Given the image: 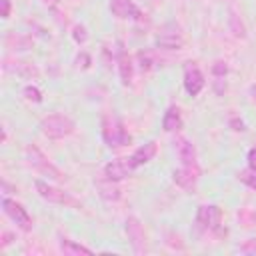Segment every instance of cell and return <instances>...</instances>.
Listing matches in <instances>:
<instances>
[{"label": "cell", "instance_id": "obj_4", "mask_svg": "<svg viewBox=\"0 0 256 256\" xmlns=\"http://www.w3.org/2000/svg\"><path fill=\"white\" fill-rule=\"evenodd\" d=\"M198 232H218L222 226V208L216 204H200L194 216Z\"/></svg>", "mask_w": 256, "mask_h": 256}, {"label": "cell", "instance_id": "obj_25", "mask_svg": "<svg viewBox=\"0 0 256 256\" xmlns=\"http://www.w3.org/2000/svg\"><path fill=\"white\" fill-rule=\"evenodd\" d=\"M74 62H76V66H78V68L86 70V68H90V64H92V58H90V54H86V52H78Z\"/></svg>", "mask_w": 256, "mask_h": 256}, {"label": "cell", "instance_id": "obj_26", "mask_svg": "<svg viewBox=\"0 0 256 256\" xmlns=\"http://www.w3.org/2000/svg\"><path fill=\"white\" fill-rule=\"evenodd\" d=\"M238 250H240V252H244V254H256V238L246 240L242 246H238Z\"/></svg>", "mask_w": 256, "mask_h": 256}, {"label": "cell", "instance_id": "obj_30", "mask_svg": "<svg viewBox=\"0 0 256 256\" xmlns=\"http://www.w3.org/2000/svg\"><path fill=\"white\" fill-rule=\"evenodd\" d=\"M10 242H12V234L4 230V232H2V244H0V246H2V248H6Z\"/></svg>", "mask_w": 256, "mask_h": 256}, {"label": "cell", "instance_id": "obj_17", "mask_svg": "<svg viewBox=\"0 0 256 256\" xmlns=\"http://www.w3.org/2000/svg\"><path fill=\"white\" fill-rule=\"evenodd\" d=\"M162 128L166 132H176L182 128V116H180V108L178 106H168L164 116H162Z\"/></svg>", "mask_w": 256, "mask_h": 256}, {"label": "cell", "instance_id": "obj_28", "mask_svg": "<svg viewBox=\"0 0 256 256\" xmlns=\"http://www.w3.org/2000/svg\"><path fill=\"white\" fill-rule=\"evenodd\" d=\"M10 10H12V2L10 0H0V16L4 20L10 18Z\"/></svg>", "mask_w": 256, "mask_h": 256}, {"label": "cell", "instance_id": "obj_2", "mask_svg": "<svg viewBox=\"0 0 256 256\" xmlns=\"http://www.w3.org/2000/svg\"><path fill=\"white\" fill-rule=\"evenodd\" d=\"M24 158H26V162H28L36 172H40L42 176H46V178H50V180L62 182V180L66 178V176L62 174V170L56 168V166L46 158V154H44L38 146H34V144H28V146L24 148Z\"/></svg>", "mask_w": 256, "mask_h": 256}, {"label": "cell", "instance_id": "obj_8", "mask_svg": "<svg viewBox=\"0 0 256 256\" xmlns=\"http://www.w3.org/2000/svg\"><path fill=\"white\" fill-rule=\"evenodd\" d=\"M182 84H184V90L190 96H198L202 92L206 80H204V74H202V70L198 68L196 62H186L184 64V80H182Z\"/></svg>", "mask_w": 256, "mask_h": 256}, {"label": "cell", "instance_id": "obj_5", "mask_svg": "<svg viewBox=\"0 0 256 256\" xmlns=\"http://www.w3.org/2000/svg\"><path fill=\"white\" fill-rule=\"evenodd\" d=\"M34 188L38 192V196L46 202H52V204H62V206H70V208H82V204L68 192H64L62 188L58 186H52L48 184L46 180H36L34 182Z\"/></svg>", "mask_w": 256, "mask_h": 256}, {"label": "cell", "instance_id": "obj_16", "mask_svg": "<svg viewBox=\"0 0 256 256\" xmlns=\"http://www.w3.org/2000/svg\"><path fill=\"white\" fill-rule=\"evenodd\" d=\"M96 188H98L100 196H102L106 202H116V200H120V188H118L116 180H110V178L104 176L102 180L96 182Z\"/></svg>", "mask_w": 256, "mask_h": 256}, {"label": "cell", "instance_id": "obj_22", "mask_svg": "<svg viewBox=\"0 0 256 256\" xmlns=\"http://www.w3.org/2000/svg\"><path fill=\"white\" fill-rule=\"evenodd\" d=\"M230 28L234 32L236 38H246V30H244V24L238 22V16L234 12H230Z\"/></svg>", "mask_w": 256, "mask_h": 256}, {"label": "cell", "instance_id": "obj_19", "mask_svg": "<svg viewBox=\"0 0 256 256\" xmlns=\"http://www.w3.org/2000/svg\"><path fill=\"white\" fill-rule=\"evenodd\" d=\"M238 180L242 182V184H246V186H250V188H254L256 190V168H246V170H242V172H238Z\"/></svg>", "mask_w": 256, "mask_h": 256}, {"label": "cell", "instance_id": "obj_18", "mask_svg": "<svg viewBox=\"0 0 256 256\" xmlns=\"http://www.w3.org/2000/svg\"><path fill=\"white\" fill-rule=\"evenodd\" d=\"M60 250L66 254V256H78V254H92L90 248L70 240V238H60Z\"/></svg>", "mask_w": 256, "mask_h": 256}, {"label": "cell", "instance_id": "obj_13", "mask_svg": "<svg viewBox=\"0 0 256 256\" xmlns=\"http://www.w3.org/2000/svg\"><path fill=\"white\" fill-rule=\"evenodd\" d=\"M156 152H158V146H156V142H154V140H150V142H146V144L138 146V148L128 156V160H130V164H132V166H134V170H136L138 166L148 164V162L156 156Z\"/></svg>", "mask_w": 256, "mask_h": 256}, {"label": "cell", "instance_id": "obj_3", "mask_svg": "<svg viewBox=\"0 0 256 256\" xmlns=\"http://www.w3.org/2000/svg\"><path fill=\"white\" fill-rule=\"evenodd\" d=\"M74 128H76L74 120L66 114H48L40 120V132L50 140H60L70 136Z\"/></svg>", "mask_w": 256, "mask_h": 256}, {"label": "cell", "instance_id": "obj_12", "mask_svg": "<svg viewBox=\"0 0 256 256\" xmlns=\"http://www.w3.org/2000/svg\"><path fill=\"white\" fill-rule=\"evenodd\" d=\"M126 234H128V240H130L134 252H142L144 250V244H146V238H144L142 224H140V220L136 216L126 218Z\"/></svg>", "mask_w": 256, "mask_h": 256}, {"label": "cell", "instance_id": "obj_20", "mask_svg": "<svg viewBox=\"0 0 256 256\" xmlns=\"http://www.w3.org/2000/svg\"><path fill=\"white\" fill-rule=\"evenodd\" d=\"M22 94H24V98H26L28 102H36V104L42 102V92H40V88H36V86H32V84L24 86Z\"/></svg>", "mask_w": 256, "mask_h": 256}, {"label": "cell", "instance_id": "obj_1", "mask_svg": "<svg viewBox=\"0 0 256 256\" xmlns=\"http://www.w3.org/2000/svg\"><path fill=\"white\" fill-rule=\"evenodd\" d=\"M100 128H102V140L108 148H122L132 142V136L128 134L126 126L114 114H104Z\"/></svg>", "mask_w": 256, "mask_h": 256}, {"label": "cell", "instance_id": "obj_6", "mask_svg": "<svg viewBox=\"0 0 256 256\" xmlns=\"http://www.w3.org/2000/svg\"><path fill=\"white\" fill-rule=\"evenodd\" d=\"M2 210H4V214H6L22 232H30V230L34 228L32 216L28 214V210H26L20 202H16V200L4 196V198H2Z\"/></svg>", "mask_w": 256, "mask_h": 256}, {"label": "cell", "instance_id": "obj_24", "mask_svg": "<svg viewBox=\"0 0 256 256\" xmlns=\"http://www.w3.org/2000/svg\"><path fill=\"white\" fill-rule=\"evenodd\" d=\"M212 74H214L216 80H224V76L228 74V64L224 60H216L212 64Z\"/></svg>", "mask_w": 256, "mask_h": 256}, {"label": "cell", "instance_id": "obj_9", "mask_svg": "<svg viewBox=\"0 0 256 256\" xmlns=\"http://www.w3.org/2000/svg\"><path fill=\"white\" fill-rule=\"evenodd\" d=\"M108 8H110L112 16H116L118 20H134V22H140L144 18L142 10L132 0H110Z\"/></svg>", "mask_w": 256, "mask_h": 256}, {"label": "cell", "instance_id": "obj_10", "mask_svg": "<svg viewBox=\"0 0 256 256\" xmlns=\"http://www.w3.org/2000/svg\"><path fill=\"white\" fill-rule=\"evenodd\" d=\"M198 178H200V166H198V162H194V164H182L180 168H176L172 172L174 184L180 186V188H184V190L192 188L198 182Z\"/></svg>", "mask_w": 256, "mask_h": 256}, {"label": "cell", "instance_id": "obj_21", "mask_svg": "<svg viewBox=\"0 0 256 256\" xmlns=\"http://www.w3.org/2000/svg\"><path fill=\"white\" fill-rule=\"evenodd\" d=\"M136 58H138V64H140V68H142V70H150V68L156 64V60H154V54H152V52H138V54H136Z\"/></svg>", "mask_w": 256, "mask_h": 256}, {"label": "cell", "instance_id": "obj_32", "mask_svg": "<svg viewBox=\"0 0 256 256\" xmlns=\"http://www.w3.org/2000/svg\"><path fill=\"white\" fill-rule=\"evenodd\" d=\"M44 4H48V6H56V4H60V0H42Z\"/></svg>", "mask_w": 256, "mask_h": 256}, {"label": "cell", "instance_id": "obj_15", "mask_svg": "<svg viewBox=\"0 0 256 256\" xmlns=\"http://www.w3.org/2000/svg\"><path fill=\"white\" fill-rule=\"evenodd\" d=\"M118 74H120V82L124 86H128L132 82L134 62H132V56L124 48H118Z\"/></svg>", "mask_w": 256, "mask_h": 256}, {"label": "cell", "instance_id": "obj_27", "mask_svg": "<svg viewBox=\"0 0 256 256\" xmlns=\"http://www.w3.org/2000/svg\"><path fill=\"white\" fill-rule=\"evenodd\" d=\"M230 128H232L234 132H244V130H246V124H244V120H240L238 116H232V118H230Z\"/></svg>", "mask_w": 256, "mask_h": 256}, {"label": "cell", "instance_id": "obj_23", "mask_svg": "<svg viewBox=\"0 0 256 256\" xmlns=\"http://www.w3.org/2000/svg\"><path fill=\"white\" fill-rule=\"evenodd\" d=\"M72 38H74L76 44H84V42L88 40V30H86V26L76 24V26L72 28Z\"/></svg>", "mask_w": 256, "mask_h": 256}, {"label": "cell", "instance_id": "obj_31", "mask_svg": "<svg viewBox=\"0 0 256 256\" xmlns=\"http://www.w3.org/2000/svg\"><path fill=\"white\" fill-rule=\"evenodd\" d=\"M250 96H252V100L256 102V84H252V86H250Z\"/></svg>", "mask_w": 256, "mask_h": 256}, {"label": "cell", "instance_id": "obj_29", "mask_svg": "<svg viewBox=\"0 0 256 256\" xmlns=\"http://www.w3.org/2000/svg\"><path fill=\"white\" fill-rule=\"evenodd\" d=\"M246 160H248V166H250V168H256V146L248 150V154H246Z\"/></svg>", "mask_w": 256, "mask_h": 256}, {"label": "cell", "instance_id": "obj_11", "mask_svg": "<svg viewBox=\"0 0 256 256\" xmlns=\"http://www.w3.org/2000/svg\"><path fill=\"white\" fill-rule=\"evenodd\" d=\"M132 172H134V166L130 164L128 158H116V160H112L104 166V176L110 178V180H116V182L124 180Z\"/></svg>", "mask_w": 256, "mask_h": 256}, {"label": "cell", "instance_id": "obj_14", "mask_svg": "<svg viewBox=\"0 0 256 256\" xmlns=\"http://www.w3.org/2000/svg\"><path fill=\"white\" fill-rule=\"evenodd\" d=\"M174 150H176V156L180 158L182 164H194L196 162V146L192 144V140L180 136L174 140Z\"/></svg>", "mask_w": 256, "mask_h": 256}, {"label": "cell", "instance_id": "obj_7", "mask_svg": "<svg viewBox=\"0 0 256 256\" xmlns=\"http://www.w3.org/2000/svg\"><path fill=\"white\" fill-rule=\"evenodd\" d=\"M154 42H156V46L162 48V50H178V48L184 46V34H182V30H180V26H176V24H166V26L158 32V36H156Z\"/></svg>", "mask_w": 256, "mask_h": 256}]
</instances>
